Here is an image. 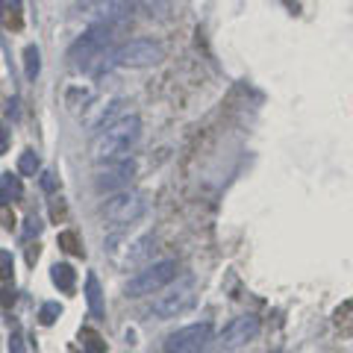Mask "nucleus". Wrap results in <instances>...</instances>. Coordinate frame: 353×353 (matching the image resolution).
<instances>
[{
	"label": "nucleus",
	"mask_w": 353,
	"mask_h": 353,
	"mask_svg": "<svg viewBox=\"0 0 353 353\" xmlns=\"http://www.w3.org/2000/svg\"><path fill=\"white\" fill-rule=\"evenodd\" d=\"M141 139V118L139 115H124L115 124H109L106 130L94 132L92 139V159L94 162H121V159H130L132 148L139 145Z\"/></svg>",
	"instance_id": "nucleus-1"
},
{
	"label": "nucleus",
	"mask_w": 353,
	"mask_h": 353,
	"mask_svg": "<svg viewBox=\"0 0 353 353\" xmlns=\"http://www.w3.org/2000/svg\"><path fill=\"white\" fill-rule=\"evenodd\" d=\"M101 62L94 65V74L112 71V68H150V65H159L165 59L162 44L150 41V39H132L127 44H121L118 50H112L109 57H97Z\"/></svg>",
	"instance_id": "nucleus-2"
},
{
	"label": "nucleus",
	"mask_w": 353,
	"mask_h": 353,
	"mask_svg": "<svg viewBox=\"0 0 353 353\" xmlns=\"http://www.w3.org/2000/svg\"><path fill=\"white\" fill-rule=\"evenodd\" d=\"M101 212L109 224L127 227V224H136V221L148 212V201H145V194L136 192V189H121L112 197H106Z\"/></svg>",
	"instance_id": "nucleus-3"
},
{
	"label": "nucleus",
	"mask_w": 353,
	"mask_h": 353,
	"mask_svg": "<svg viewBox=\"0 0 353 353\" xmlns=\"http://www.w3.org/2000/svg\"><path fill=\"white\" fill-rule=\"evenodd\" d=\"M74 15L88 27H115L130 15V0H80Z\"/></svg>",
	"instance_id": "nucleus-4"
},
{
	"label": "nucleus",
	"mask_w": 353,
	"mask_h": 353,
	"mask_svg": "<svg viewBox=\"0 0 353 353\" xmlns=\"http://www.w3.org/2000/svg\"><path fill=\"white\" fill-rule=\"evenodd\" d=\"M174 277H176V262L174 259H162V262L148 265L145 271L132 274V277L127 280V285H124V292H127V297H145V294H153V292L165 289Z\"/></svg>",
	"instance_id": "nucleus-5"
},
{
	"label": "nucleus",
	"mask_w": 353,
	"mask_h": 353,
	"mask_svg": "<svg viewBox=\"0 0 353 353\" xmlns=\"http://www.w3.org/2000/svg\"><path fill=\"white\" fill-rule=\"evenodd\" d=\"M192 306H194V285H192V280H185V283L171 285L165 294H159L157 301L150 303V315L157 318V321H174V318L189 312Z\"/></svg>",
	"instance_id": "nucleus-6"
},
{
	"label": "nucleus",
	"mask_w": 353,
	"mask_h": 353,
	"mask_svg": "<svg viewBox=\"0 0 353 353\" xmlns=\"http://www.w3.org/2000/svg\"><path fill=\"white\" fill-rule=\"evenodd\" d=\"M109 41H112V27H88L68 48V59H74L77 65H94L97 57H103Z\"/></svg>",
	"instance_id": "nucleus-7"
},
{
	"label": "nucleus",
	"mask_w": 353,
	"mask_h": 353,
	"mask_svg": "<svg viewBox=\"0 0 353 353\" xmlns=\"http://www.w3.org/2000/svg\"><path fill=\"white\" fill-rule=\"evenodd\" d=\"M209 341H212V324L201 321V324H189V327H180L176 333H171L165 339L162 350L165 353H201Z\"/></svg>",
	"instance_id": "nucleus-8"
},
{
	"label": "nucleus",
	"mask_w": 353,
	"mask_h": 353,
	"mask_svg": "<svg viewBox=\"0 0 353 353\" xmlns=\"http://www.w3.org/2000/svg\"><path fill=\"white\" fill-rule=\"evenodd\" d=\"M256 333H259V318L256 315H239L221 330L218 345L224 350H236L241 345H248L250 339H256Z\"/></svg>",
	"instance_id": "nucleus-9"
},
{
	"label": "nucleus",
	"mask_w": 353,
	"mask_h": 353,
	"mask_svg": "<svg viewBox=\"0 0 353 353\" xmlns=\"http://www.w3.org/2000/svg\"><path fill=\"white\" fill-rule=\"evenodd\" d=\"M132 174H136V165H132L130 159H121V162H106L101 171L94 174V185H97V192H121V189H127L130 180H132Z\"/></svg>",
	"instance_id": "nucleus-10"
},
{
	"label": "nucleus",
	"mask_w": 353,
	"mask_h": 353,
	"mask_svg": "<svg viewBox=\"0 0 353 353\" xmlns=\"http://www.w3.org/2000/svg\"><path fill=\"white\" fill-rule=\"evenodd\" d=\"M153 250H157L153 233H141L139 239H132L124 250V268H141V265L153 256Z\"/></svg>",
	"instance_id": "nucleus-11"
},
{
	"label": "nucleus",
	"mask_w": 353,
	"mask_h": 353,
	"mask_svg": "<svg viewBox=\"0 0 353 353\" xmlns=\"http://www.w3.org/2000/svg\"><path fill=\"white\" fill-rule=\"evenodd\" d=\"M127 101H109L106 106H101V112H97L92 121H88V130L92 132H101V130H106L109 124H115V121H121L127 115Z\"/></svg>",
	"instance_id": "nucleus-12"
},
{
	"label": "nucleus",
	"mask_w": 353,
	"mask_h": 353,
	"mask_svg": "<svg viewBox=\"0 0 353 353\" xmlns=\"http://www.w3.org/2000/svg\"><path fill=\"white\" fill-rule=\"evenodd\" d=\"M85 303H88V312L94 318H103L106 315V303H103V289L97 283L94 274H85Z\"/></svg>",
	"instance_id": "nucleus-13"
},
{
	"label": "nucleus",
	"mask_w": 353,
	"mask_h": 353,
	"mask_svg": "<svg viewBox=\"0 0 353 353\" xmlns=\"http://www.w3.org/2000/svg\"><path fill=\"white\" fill-rule=\"evenodd\" d=\"M50 280H53V285H59L65 294H71L74 292V283H77V274H74V268H71L68 262H57L50 268Z\"/></svg>",
	"instance_id": "nucleus-14"
},
{
	"label": "nucleus",
	"mask_w": 353,
	"mask_h": 353,
	"mask_svg": "<svg viewBox=\"0 0 353 353\" xmlns=\"http://www.w3.org/2000/svg\"><path fill=\"white\" fill-rule=\"evenodd\" d=\"M39 71H41V53L36 44H27L24 48V77L27 80H36Z\"/></svg>",
	"instance_id": "nucleus-15"
},
{
	"label": "nucleus",
	"mask_w": 353,
	"mask_h": 353,
	"mask_svg": "<svg viewBox=\"0 0 353 353\" xmlns=\"http://www.w3.org/2000/svg\"><path fill=\"white\" fill-rule=\"evenodd\" d=\"M39 168H41L39 153L32 150V148H27V150L18 157V174H21V176H36V174H39Z\"/></svg>",
	"instance_id": "nucleus-16"
},
{
	"label": "nucleus",
	"mask_w": 353,
	"mask_h": 353,
	"mask_svg": "<svg viewBox=\"0 0 353 353\" xmlns=\"http://www.w3.org/2000/svg\"><path fill=\"white\" fill-rule=\"evenodd\" d=\"M62 315V306L57 303V301H48V303H41V309H39V321L44 324V327H50V324H57V318Z\"/></svg>",
	"instance_id": "nucleus-17"
},
{
	"label": "nucleus",
	"mask_w": 353,
	"mask_h": 353,
	"mask_svg": "<svg viewBox=\"0 0 353 353\" xmlns=\"http://www.w3.org/2000/svg\"><path fill=\"white\" fill-rule=\"evenodd\" d=\"M0 185H3V192H6L9 197H15V201H21V197H24V185H21V180H18V176H12V174H3Z\"/></svg>",
	"instance_id": "nucleus-18"
},
{
	"label": "nucleus",
	"mask_w": 353,
	"mask_h": 353,
	"mask_svg": "<svg viewBox=\"0 0 353 353\" xmlns=\"http://www.w3.org/2000/svg\"><path fill=\"white\" fill-rule=\"evenodd\" d=\"M12 271H15L12 253H9V250H0V280H9V277H12Z\"/></svg>",
	"instance_id": "nucleus-19"
},
{
	"label": "nucleus",
	"mask_w": 353,
	"mask_h": 353,
	"mask_svg": "<svg viewBox=\"0 0 353 353\" xmlns=\"http://www.w3.org/2000/svg\"><path fill=\"white\" fill-rule=\"evenodd\" d=\"M83 339H85V350L88 353H103L101 336H97V333H92V330H83Z\"/></svg>",
	"instance_id": "nucleus-20"
},
{
	"label": "nucleus",
	"mask_w": 353,
	"mask_h": 353,
	"mask_svg": "<svg viewBox=\"0 0 353 353\" xmlns=\"http://www.w3.org/2000/svg\"><path fill=\"white\" fill-rule=\"evenodd\" d=\"M59 245H62V250H68V253H83L80 241H77L74 233H59Z\"/></svg>",
	"instance_id": "nucleus-21"
},
{
	"label": "nucleus",
	"mask_w": 353,
	"mask_h": 353,
	"mask_svg": "<svg viewBox=\"0 0 353 353\" xmlns=\"http://www.w3.org/2000/svg\"><path fill=\"white\" fill-rule=\"evenodd\" d=\"M39 183H41V189H44V192H48V194L59 189V183H57V174H53V171H44Z\"/></svg>",
	"instance_id": "nucleus-22"
},
{
	"label": "nucleus",
	"mask_w": 353,
	"mask_h": 353,
	"mask_svg": "<svg viewBox=\"0 0 353 353\" xmlns=\"http://www.w3.org/2000/svg\"><path fill=\"white\" fill-rule=\"evenodd\" d=\"M39 233H41V221H39L36 215H30V218H27V227H24V236L32 239V236H39Z\"/></svg>",
	"instance_id": "nucleus-23"
},
{
	"label": "nucleus",
	"mask_w": 353,
	"mask_h": 353,
	"mask_svg": "<svg viewBox=\"0 0 353 353\" xmlns=\"http://www.w3.org/2000/svg\"><path fill=\"white\" fill-rule=\"evenodd\" d=\"M9 353H27V350H24V339H21V333H12V336H9Z\"/></svg>",
	"instance_id": "nucleus-24"
},
{
	"label": "nucleus",
	"mask_w": 353,
	"mask_h": 353,
	"mask_svg": "<svg viewBox=\"0 0 353 353\" xmlns=\"http://www.w3.org/2000/svg\"><path fill=\"white\" fill-rule=\"evenodd\" d=\"M6 201H9V194L3 192V185H0V209H3V203H6Z\"/></svg>",
	"instance_id": "nucleus-25"
},
{
	"label": "nucleus",
	"mask_w": 353,
	"mask_h": 353,
	"mask_svg": "<svg viewBox=\"0 0 353 353\" xmlns=\"http://www.w3.org/2000/svg\"><path fill=\"white\" fill-rule=\"evenodd\" d=\"M9 3H15V6H18V3H21V0H9Z\"/></svg>",
	"instance_id": "nucleus-26"
},
{
	"label": "nucleus",
	"mask_w": 353,
	"mask_h": 353,
	"mask_svg": "<svg viewBox=\"0 0 353 353\" xmlns=\"http://www.w3.org/2000/svg\"><path fill=\"white\" fill-rule=\"evenodd\" d=\"M0 15H3V3H0Z\"/></svg>",
	"instance_id": "nucleus-27"
}]
</instances>
